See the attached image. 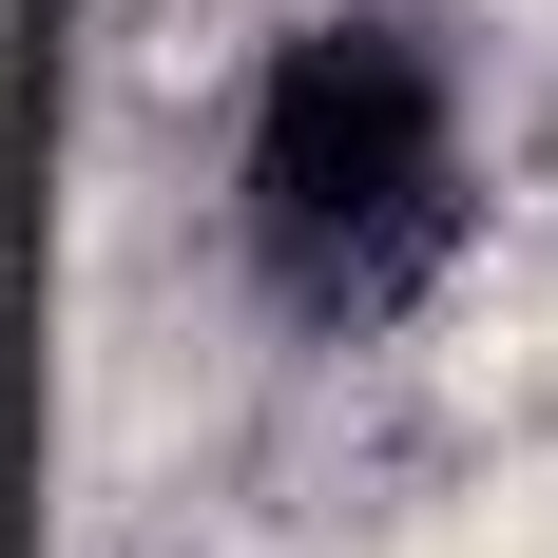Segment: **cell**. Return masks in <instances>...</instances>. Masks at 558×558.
Listing matches in <instances>:
<instances>
[{
    "label": "cell",
    "instance_id": "cell-1",
    "mask_svg": "<svg viewBox=\"0 0 558 558\" xmlns=\"http://www.w3.org/2000/svg\"><path fill=\"white\" fill-rule=\"evenodd\" d=\"M462 213H482V173H462L444 39L386 20V0L289 20L270 77H251V116H231V251H251V289L308 347H386L462 270Z\"/></svg>",
    "mask_w": 558,
    "mask_h": 558
}]
</instances>
